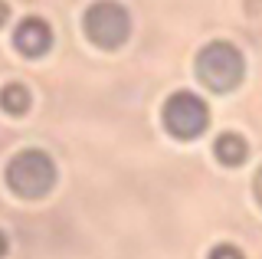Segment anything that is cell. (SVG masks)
<instances>
[{
	"mask_svg": "<svg viewBox=\"0 0 262 259\" xmlns=\"http://www.w3.org/2000/svg\"><path fill=\"white\" fill-rule=\"evenodd\" d=\"M246 72V59L226 39H213L196 53V79L213 92H229L243 82Z\"/></svg>",
	"mask_w": 262,
	"mask_h": 259,
	"instance_id": "cell-1",
	"label": "cell"
},
{
	"mask_svg": "<svg viewBox=\"0 0 262 259\" xmlns=\"http://www.w3.org/2000/svg\"><path fill=\"white\" fill-rule=\"evenodd\" d=\"M7 184H10L13 193L27 200H36V197H46L56 184V164L46 151H36V148H27L20 155L10 158L7 164Z\"/></svg>",
	"mask_w": 262,
	"mask_h": 259,
	"instance_id": "cell-2",
	"label": "cell"
},
{
	"mask_svg": "<svg viewBox=\"0 0 262 259\" xmlns=\"http://www.w3.org/2000/svg\"><path fill=\"white\" fill-rule=\"evenodd\" d=\"M85 36L102 50H118L131 33V17L118 0H95L82 17Z\"/></svg>",
	"mask_w": 262,
	"mask_h": 259,
	"instance_id": "cell-3",
	"label": "cell"
},
{
	"mask_svg": "<svg viewBox=\"0 0 262 259\" xmlns=\"http://www.w3.org/2000/svg\"><path fill=\"white\" fill-rule=\"evenodd\" d=\"M161 118H164V128H167L174 138L190 141V138H200V135L207 132L210 109H207V102H203L196 92L180 89V92H174L167 102H164Z\"/></svg>",
	"mask_w": 262,
	"mask_h": 259,
	"instance_id": "cell-4",
	"label": "cell"
},
{
	"mask_svg": "<svg viewBox=\"0 0 262 259\" xmlns=\"http://www.w3.org/2000/svg\"><path fill=\"white\" fill-rule=\"evenodd\" d=\"M13 46L23 56L36 59V56L49 53V46H53V30H49V23L43 17H23L13 30Z\"/></svg>",
	"mask_w": 262,
	"mask_h": 259,
	"instance_id": "cell-5",
	"label": "cell"
},
{
	"mask_svg": "<svg viewBox=\"0 0 262 259\" xmlns=\"http://www.w3.org/2000/svg\"><path fill=\"white\" fill-rule=\"evenodd\" d=\"M213 155L220 158V164H226V167H239L246 155H249V144H246L243 135H236V132H223L216 138V144H213Z\"/></svg>",
	"mask_w": 262,
	"mask_h": 259,
	"instance_id": "cell-6",
	"label": "cell"
},
{
	"mask_svg": "<svg viewBox=\"0 0 262 259\" xmlns=\"http://www.w3.org/2000/svg\"><path fill=\"white\" fill-rule=\"evenodd\" d=\"M0 109L10 112V115H23V112L30 109V92H27V85L7 82L4 89H0Z\"/></svg>",
	"mask_w": 262,
	"mask_h": 259,
	"instance_id": "cell-7",
	"label": "cell"
},
{
	"mask_svg": "<svg viewBox=\"0 0 262 259\" xmlns=\"http://www.w3.org/2000/svg\"><path fill=\"white\" fill-rule=\"evenodd\" d=\"M207 259H246V256L233 246V243H220V246H213V249H210V256H207Z\"/></svg>",
	"mask_w": 262,
	"mask_h": 259,
	"instance_id": "cell-8",
	"label": "cell"
},
{
	"mask_svg": "<svg viewBox=\"0 0 262 259\" xmlns=\"http://www.w3.org/2000/svg\"><path fill=\"white\" fill-rule=\"evenodd\" d=\"M7 17H10V7H7L4 0H0V27H4V23H7Z\"/></svg>",
	"mask_w": 262,
	"mask_h": 259,
	"instance_id": "cell-9",
	"label": "cell"
},
{
	"mask_svg": "<svg viewBox=\"0 0 262 259\" xmlns=\"http://www.w3.org/2000/svg\"><path fill=\"white\" fill-rule=\"evenodd\" d=\"M256 200L262 204V167H259V174H256Z\"/></svg>",
	"mask_w": 262,
	"mask_h": 259,
	"instance_id": "cell-10",
	"label": "cell"
},
{
	"mask_svg": "<svg viewBox=\"0 0 262 259\" xmlns=\"http://www.w3.org/2000/svg\"><path fill=\"white\" fill-rule=\"evenodd\" d=\"M4 253H7V236L0 233V259H4Z\"/></svg>",
	"mask_w": 262,
	"mask_h": 259,
	"instance_id": "cell-11",
	"label": "cell"
}]
</instances>
